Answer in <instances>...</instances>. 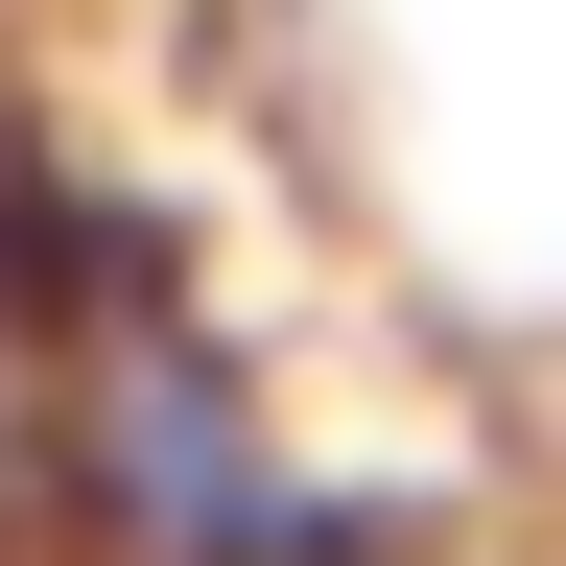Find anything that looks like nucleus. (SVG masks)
<instances>
[{
  "mask_svg": "<svg viewBox=\"0 0 566 566\" xmlns=\"http://www.w3.org/2000/svg\"><path fill=\"white\" fill-rule=\"evenodd\" d=\"M48 472H71V543H95V566H331L283 424L237 401V354H212L189 307H118L95 354H71Z\"/></svg>",
  "mask_w": 566,
  "mask_h": 566,
  "instance_id": "f257e3e1",
  "label": "nucleus"
}]
</instances>
